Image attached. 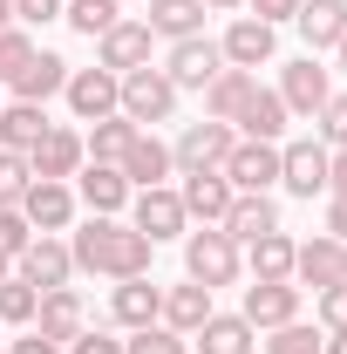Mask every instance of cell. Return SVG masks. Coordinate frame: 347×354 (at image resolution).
Masks as SVG:
<instances>
[{
    "instance_id": "6da1fadb",
    "label": "cell",
    "mask_w": 347,
    "mask_h": 354,
    "mask_svg": "<svg viewBox=\"0 0 347 354\" xmlns=\"http://www.w3.org/2000/svg\"><path fill=\"white\" fill-rule=\"evenodd\" d=\"M150 239L136 232V225L123 218H88L75 239H68V259H75V272H102V279H143L150 272Z\"/></svg>"
},
{
    "instance_id": "7a4b0ae2",
    "label": "cell",
    "mask_w": 347,
    "mask_h": 354,
    "mask_svg": "<svg viewBox=\"0 0 347 354\" xmlns=\"http://www.w3.org/2000/svg\"><path fill=\"white\" fill-rule=\"evenodd\" d=\"M238 245H232V239H225V232H218V225H205V232H184V272H191V279H198V286H232V279H238Z\"/></svg>"
},
{
    "instance_id": "3957f363",
    "label": "cell",
    "mask_w": 347,
    "mask_h": 354,
    "mask_svg": "<svg viewBox=\"0 0 347 354\" xmlns=\"http://www.w3.org/2000/svg\"><path fill=\"white\" fill-rule=\"evenodd\" d=\"M171 109H177V82L164 68H130V75H123V116H130L136 130L171 123Z\"/></svg>"
},
{
    "instance_id": "277c9868",
    "label": "cell",
    "mask_w": 347,
    "mask_h": 354,
    "mask_svg": "<svg viewBox=\"0 0 347 354\" xmlns=\"http://www.w3.org/2000/svg\"><path fill=\"white\" fill-rule=\"evenodd\" d=\"M238 150V130L232 123H191V130L171 143V157H177V171H225V157Z\"/></svg>"
},
{
    "instance_id": "5b68a950",
    "label": "cell",
    "mask_w": 347,
    "mask_h": 354,
    "mask_svg": "<svg viewBox=\"0 0 347 354\" xmlns=\"http://www.w3.org/2000/svg\"><path fill=\"white\" fill-rule=\"evenodd\" d=\"M68 109L82 116V123H102V116H116L123 109V75H109V68H68Z\"/></svg>"
},
{
    "instance_id": "8992f818",
    "label": "cell",
    "mask_w": 347,
    "mask_h": 354,
    "mask_svg": "<svg viewBox=\"0 0 347 354\" xmlns=\"http://www.w3.org/2000/svg\"><path fill=\"white\" fill-rule=\"evenodd\" d=\"M327 164H334V150H327L320 136L279 143V184H286L293 198H313V191H327Z\"/></svg>"
},
{
    "instance_id": "52a82bcc",
    "label": "cell",
    "mask_w": 347,
    "mask_h": 354,
    "mask_svg": "<svg viewBox=\"0 0 347 354\" xmlns=\"http://www.w3.org/2000/svg\"><path fill=\"white\" fill-rule=\"evenodd\" d=\"M136 232L150 239V245H164V239H184V225H191V212H184V198H177L171 184H150V191H136Z\"/></svg>"
},
{
    "instance_id": "ba28073f",
    "label": "cell",
    "mask_w": 347,
    "mask_h": 354,
    "mask_svg": "<svg viewBox=\"0 0 347 354\" xmlns=\"http://www.w3.org/2000/svg\"><path fill=\"white\" fill-rule=\"evenodd\" d=\"M21 218L35 232H68L75 225V184L68 177H35L28 198H21Z\"/></svg>"
},
{
    "instance_id": "9c48e42d",
    "label": "cell",
    "mask_w": 347,
    "mask_h": 354,
    "mask_svg": "<svg viewBox=\"0 0 347 354\" xmlns=\"http://www.w3.org/2000/svg\"><path fill=\"white\" fill-rule=\"evenodd\" d=\"M327 95H334V82H327V68H320L313 55L286 62V75H279V102H286V116H320Z\"/></svg>"
},
{
    "instance_id": "30bf717a",
    "label": "cell",
    "mask_w": 347,
    "mask_h": 354,
    "mask_svg": "<svg viewBox=\"0 0 347 354\" xmlns=\"http://www.w3.org/2000/svg\"><path fill=\"white\" fill-rule=\"evenodd\" d=\"M293 279L313 286V293H320V286H341L347 279V245L327 239V232H313L306 245H293Z\"/></svg>"
},
{
    "instance_id": "8fae6325",
    "label": "cell",
    "mask_w": 347,
    "mask_h": 354,
    "mask_svg": "<svg viewBox=\"0 0 347 354\" xmlns=\"http://www.w3.org/2000/svg\"><path fill=\"white\" fill-rule=\"evenodd\" d=\"M75 177H82V184H75V205H88L95 218H116V212L136 198L130 177H123V164H82Z\"/></svg>"
},
{
    "instance_id": "7c38bea8",
    "label": "cell",
    "mask_w": 347,
    "mask_h": 354,
    "mask_svg": "<svg viewBox=\"0 0 347 354\" xmlns=\"http://www.w3.org/2000/svg\"><path fill=\"white\" fill-rule=\"evenodd\" d=\"M150 28L143 21H116L102 41H95V68H109V75H130V68H150Z\"/></svg>"
},
{
    "instance_id": "4fadbf2b",
    "label": "cell",
    "mask_w": 347,
    "mask_h": 354,
    "mask_svg": "<svg viewBox=\"0 0 347 354\" xmlns=\"http://www.w3.org/2000/svg\"><path fill=\"white\" fill-rule=\"evenodd\" d=\"M225 177H232V191H272L279 184V143L238 136V150L225 157Z\"/></svg>"
},
{
    "instance_id": "5bb4252c",
    "label": "cell",
    "mask_w": 347,
    "mask_h": 354,
    "mask_svg": "<svg viewBox=\"0 0 347 354\" xmlns=\"http://www.w3.org/2000/svg\"><path fill=\"white\" fill-rule=\"evenodd\" d=\"M245 320H252V327H265V334H272V327H286V320H300V286H293V279H252V286H245Z\"/></svg>"
},
{
    "instance_id": "9a60e30c",
    "label": "cell",
    "mask_w": 347,
    "mask_h": 354,
    "mask_svg": "<svg viewBox=\"0 0 347 354\" xmlns=\"http://www.w3.org/2000/svg\"><path fill=\"white\" fill-rule=\"evenodd\" d=\"M272 48H279V28H265V21H252V14H238V21L225 28L218 55H225V68H259V62H272Z\"/></svg>"
},
{
    "instance_id": "2e32d148",
    "label": "cell",
    "mask_w": 347,
    "mask_h": 354,
    "mask_svg": "<svg viewBox=\"0 0 347 354\" xmlns=\"http://www.w3.org/2000/svg\"><path fill=\"white\" fill-rule=\"evenodd\" d=\"M177 198H184V212L198 225H225V212H232L238 191H232L225 171H184V191H177Z\"/></svg>"
},
{
    "instance_id": "e0dca14e",
    "label": "cell",
    "mask_w": 347,
    "mask_h": 354,
    "mask_svg": "<svg viewBox=\"0 0 347 354\" xmlns=\"http://www.w3.org/2000/svg\"><path fill=\"white\" fill-rule=\"evenodd\" d=\"M14 272H21L28 286H41V293H48V286H68L75 259H68V245H62L55 232H35V245H28V252L14 259Z\"/></svg>"
},
{
    "instance_id": "ac0fdd59",
    "label": "cell",
    "mask_w": 347,
    "mask_h": 354,
    "mask_svg": "<svg viewBox=\"0 0 347 354\" xmlns=\"http://www.w3.org/2000/svg\"><path fill=\"white\" fill-rule=\"evenodd\" d=\"M82 164H88L82 136H75V130H62V123H48V130H41V143L28 150V171H35V177H75Z\"/></svg>"
},
{
    "instance_id": "d6986e66",
    "label": "cell",
    "mask_w": 347,
    "mask_h": 354,
    "mask_svg": "<svg viewBox=\"0 0 347 354\" xmlns=\"http://www.w3.org/2000/svg\"><path fill=\"white\" fill-rule=\"evenodd\" d=\"M157 313H164V286H150V272L143 279H116V293H109V320L116 327H157Z\"/></svg>"
},
{
    "instance_id": "ffe728a7",
    "label": "cell",
    "mask_w": 347,
    "mask_h": 354,
    "mask_svg": "<svg viewBox=\"0 0 347 354\" xmlns=\"http://www.w3.org/2000/svg\"><path fill=\"white\" fill-rule=\"evenodd\" d=\"M171 171H177L171 143H164L157 130H136V143L123 150V177H130V191H150V184H164Z\"/></svg>"
},
{
    "instance_id": "44dd1931",
    "label": "cell",
    "mask_w": 347,
    "mask_h": 354,
    "mask_svg": "<svg viewBox=\"0 0 347 354\" xmlns=\"http://www.w3.org/2000/svg\"><path fill=\"white\" fill-rule=\"evenodd\" d=\"M218 68H225V55H218V41H205V35L171 41V62H164V75H171L177 88H205Z\"/></svg>"
},
{
    "instance_id": "7402d4cb",
    "label": "cell",
    "mask_w": 347,
    "mask_h": 354,
    "mask_svg": "<svg viewBox=\"0 0 347 354\" xmlns=\"http://www.w3.org/2000/svg\"><path fill=\"white\" fill-rule=\"evenodd\" d=\"M35 334H48L55 348H68V341L82 334V293H75V286H48L41 307H35Z\"/></svg>"
},
{
    "instance_id": "603a6c76",
    "label": "cell",
    "mask_w": 347,
    "mask_h": 354,
    "mask_svg": "<svg viewBox=\"0 0 347 354\" xmlns=\"http://www.w3.org/2000/svg\"><path fill=\"white\" fill-rule=\"evenodd\" d=\"M232 245H252L259 232H279V205L265 198V191H238L232 198V212H225V225H218Z\"/></svg>"
},
{
    "instance_id": "cb8c5ba5",
    "label": "cell",
    "mask_w": 347,
    "mask_h": 354,
    "mask_svg": "<svg viewBox=\"0 0 347 354\" xmlns=\"http://www.w3.org/2000/svg\"><path fill=\"white\" fill-rule=\"evenodd\" d=\"M212 313H218V307H212V286L184 279V286H164V313H157V320H164L171 334H198Z\"/></svg>"
},
{
    "instance_id": "d4e9b609",
    "label": "cell",
    "mask_w": 347,
    "mask_h": 354,
    "mask_svg": "<svg viewBox=\"0 0 347 354\" xmlns=\"http://www.w3.org/2000/svg\"><path fill=\"white\" fill-rule=\"evenodd\" d=\"M252 88H259L252 68H218L212 82L198 88V95H205V116H212V123H232V116L245 109V95H252Z\"/></svg>"
},
{
    "instance_id": "484cf974",
    "label": "cell",
    "mask_w": 347,
    "mask_h": 354,
    "mask_svg": "<svg viewBox=\"0 0 347 354\" xmlns=\"http://www.w3.org/2000/svg\"><path fill=\"white\" fill-rule=\"evenodd\" d=\"M232 130H238V136H259V143H279V136H286V102H279V88H252L245 109L232 116Z\"/></svg>"
},
{
    "instance_id": "4316f807",
    "label": "cell",
    "mask_w": 347,
    "mask_h": 354,
    "mask_svg": "<svg viewBox=\"0 0 347 354\" xmlns=\"http://www.w3.org/2000/svg\"><path fill=\"white\" fill-rule=\"evenodd\" d=\"M293 28L306 35V48H341V35H347V0H300Z\"/></svg>"
},
{
    "instance_id": "83f0119b",
    "label": "cell",
    "mask_w": 347,
    "mask_h": 354,
    "mask_svg": "<svg viewBox=\"0 0 347 354\" xmlns=\"http://www.w3.org/2000/svg\"><path fill=\"white\" fill-rule=\"evenodd\" d=\"M62 88H68V62L48 55V48H35V62L14 75V102H48V95H62Z\"/></svg>"
},
{
    "instance_id": "f1b7e54d",
    "label": "cell",
    "mask_w": 347,
    "mask_h": 354,
    "mask_svg": "<svg viewBox=\"0 0 347 354\" xmlns=\"http://www.w3.org/2000/svg\"><path fill=\"white\" fill-rule=\"evenodd\" d=\"M205 0H150V35H164V41H191V35H205Z\"/></svg>"
},
{
    "instance_id": "f546056e",
    "label": "cell",
    "mask_w": 347,
    "mask_h": 354,
    "mask_svg": "<svg viewBox=\"0 0 347 354\" xmlns=\"http://www.w3.org/2000/svg\"><path fill=\"white\" fill-rule=\"evenodd\" d=\"M252 334H259V327H252L245 313H212L191 341H198V354H252Z\"/></svg>"
},
{
    "instance_id": "4dcf8cb0",
    "label": "cell",
    "mask_w": 347,
    "mask_h": 354,
    "mask_svg": "<svg viewBox=\"0 0 347 354\" xmlns=\"http://www.w3.org/2000/svg\"><path fill=\"white\" fill-rule=\"evenodd\" d=\"M41 130H48V109H41V102H7V109H0V150L28 157V150L41 143Z\"/></svg>"
},
{
    "instance_id": "1f68e13d",
    "label": "cell",
    "mask_w": 347,
    "mask_h": 354,
    "mask_svg": "<svg viewBox=\"0 0 347 354\" xmlns=\"http://www.w3.org/2000/svg\"><path fill=\"white\" fill-rule=\"evenodd\" d=\"M238 259L252 266V279H293V239L286 232H259L252 245H238Z\"/></svg>"
},
{
    "instance_id": "d6a6232c",
    "label": "cell",
    "mask_w": 347,
    "mask_h": 354,
    "mask_svg": "<svg viewBox=\"0 0 347 354\" xmlns=\"http://www.w3.org/2000/svg\"><path fill=\"white\" fill-rule=\"evenodd\" d=\"M130 143H136V123L123 116V109H116V116H102V123L82 136L88 164H123V150H130Z\"/></svg>"
},
{
    "instance_id": "836d02e7",
    "label": "cell",
    "mask_w": 347,
    "mask_h": 354,
    "mask_svg": "<svg viewBox=\"0 0 347 354\" xmlns=\"http://www.w3.org/2000/svg\"><path fill=\"white\" fill-rule=\"evenodd\" d=\"M62 21H68L75 35H88V41H102V35L123 21V0H68V7H62Z\"/></svg>"
},
{
    "instance_id": "e575fe53",
    "label": "cell",
    "mask_w": 347,
    "mask_h": 354,
    "mask_svg": "<svg viewBox=\"0 0 347 354\" xmlns=\"http://www.w3.org/2000/svg\"><path fill=\"white\" fill-rule=\"evenodd\" d=\"M35 307H41V286H28L21 272L0 279V320L7 327H35Z\"/></svg>"
},
{
    "instance_id": "d590c367",
    "label": "cell",
    "mask_w": 347,
    "mask_h": 354,
    "mask_svg": "<svg viewBox=\"0 0 347 354\" xmlns=\"http://www.w3.org/2000/svg\"><path fill=\"white\" fill-rule=\"evenodd\" d=\"M123 354H191V334H171L157 320V327H136L130 341H123Z\"/></svg>"
},
{
    "instance_id": "8d00e7d4",
    "label": "cell",
    "mask_w": 347,
    "mask_h": 354,
    "mask_svg": "<svg viewBox=\"0 0 347 354\" xmlns=\"http://www.w3.org/2000/svg\"><path fill=\"white\" fill-rule=\"evenodd\" d=\"M28 62H35V41H28V28H0V82H14Z\"/></svg>"
},
{
    "instance_id": "74e56055",
    "label": "cell",
    "mask_w": 347,
    "mask_h": 354,
    "mask_svg": "<svg viewBox=\"0 0 347 354\" xmlns=\"http://www.w3.org/2000/svg\"><path fill=\"white\" fill-rule=\"evenodd\" d=\"M265 354H320V334L300 327V320H286V327H272V341H259Z\"/></svg>"
},
{
    "instance_id": "f35d334b",
    "label": "cell",
    "mask_w": 347,
    "mask_h": 354,
    "mask_svg": "<svg viewBox=\"0 0 347 354\" xmlns=\"http://www.w3.org/2000/svg\"><path fill=\"white\" fill-rule=\"evenodd\" d=\"M28 245H35V225L21 218V205H0V252H7V259H21Z\"/></svg>"
},
{
    "instance_id": "ab89813d",
    "label": "cell",
    "mask_w": 347,
    "mask_h": 354,
    "mask_svg": "<svg viewBox=\"0 0 347 354\" xmlns=\"http://www.w3.org/2000/svg\"><path fill=\"white\" fill-rule=\"evenodd\" d=\"M28 184H35V171H28V157L0 150V205H21V198H28Z\"/></svg>"
},
{
    "instance_id": "60d3db41",
    "label": "cell",
    "mask_w": 347,
    "mask_h": 354,
    "mask_svg": "<svg viewBox=\"0 0 347 354\" xmlns=\"http://www.w3.org/2000/svg\"><path fill=\"white\" fill-rule=\"evenodd\" d=\"M320 143H327V150H347V95H327V109H320Z\"/></svg>"
},
{
    "instance_id": "b9f144b4",
    "label": "cell",
    "mask_w": 347,
    "mask_h": 354,
    "mask_svg": "<svg viewBox=\"0 0 347 354\" xmlns=\"http://www.w3.org/2000/svg\"><path fill=\"white\" fill-rule=\"evenodd\" d=\"M320 327L327 334H347V279L341 286H320Z\"/></svg>"
},
{
    "instance_id": "7bdbcfd3",
    "label": "cell",
    "mask_w": 347,
    "mask_h": 354,
    "mask_svg": "<svg viewBox=\"0 0 347 354\" xmlns=\"http://www.w3.org/2000/svg\"><path fill=\"white\" fill-rule=\"evenodd\" d=\"M62 7H68V0H14V21H28V28H48V21H62Z\"/></svg>"
},
{
    "instance_id": "ee69618b",
    "label": "cell",
    "mask_w": 347,
    "mask_h": 354,
    "mask_svg": "<svg viewBox=\"0 0 347 354\" xmlns=\"http://www.w3.org/2000/svg\"><path fill=\"white\" fill-rule=\"evenodd\" d=\"M245 7H252V21H265V28H279V21L300 14V0H245Z\"/></svg>"
},
{
    "instance_id": "f6af8a7d",
    "label": "cell",
    "mask_w": 347,
    "mask_h": 354,
    "mask_svg": "<svg viewBox=\"0 0 347 354\" xmlns=\"http://www.w3.org/2000/svg\"><path fill=\"white\" fill-rule=\"evenodd\" d=\"M68 348H75V354H123V341H116V334H88V327H82Z\"/></svg>"
},
{
    "instance_id": "bcb514c9",
    "label": "cell",
    "mask_w": 347,
    "mask_h": 354,
    "mask_svg": "<svg viewBox=\"0 0 347 354\" xmlns=\"http://www.w3.org/2000/svg\"><path fill=\"white\" fill-rule=\"evenodd\" d=\"M7 354H62V348H55V341H48V334H35V327H28V334H21V341H7Z\"/></svg>"
},
{
    "instance_id": "7dc6e473",
    "label": "cell",
    "mask_w": 347,
    "mask_h": 354,
    "mask_svg": "<svg viewBox=\"0 0 347 354\" xmlns=\"http://www.w3.org/2000/svg\"><path fill=\"white\" fill-rule=\"evenodd\" d=\"M327 239L347 245V198H327Z\"/></svg>"
},
{
    "instance_id": "c3c4849f",
    "label": "cell",
    "mask_w": 347,
    "mask_h": 354,
    "mask_svg": "<svg viewBox=\"0 0 347 354\" xmlns=\"http://www.w3.org/2000/svg\"><path fill=\"white\" fill-rule=\"evenodd\" d=\"M327 198H347V150H334V164H327Z\"/></svg>"
},
{
    "instance_id": "681fc988",
    "label": "cell",
    "mask_w": 347,
    "mask_h": 354,
    "mask_svg": "<svg viewBox=\"0 0 347 354\" xmlns=\"http://www.w3.org/2000/svg\"><path fill=\"white\" fill-rule=\"evenodd\" d=\"M320 354H347V334H327V341H320Z\"/></svg>"
},
{
    "instance_id": "f907efd6",
    "label": "cell",
    "mask_w": 347,
    "mask_h": 354,
    "mask_svg": "<svg viewBox=\"0 0 347 354\" xmlns=\"http://www.w3.org/2000/svg\"><path fill=\"white\" fill-rule=\"evenodd\" d=\"M205 7H212V14H232V7H245V0H205Z\"/></svg>"
},
{
    "instance_id": "816d5d0a",
    "label": "cell",
    "mask_w": 347,
    "mask_h": 354,
    "mask_svg": "<svg viewBox=\"0 0 347 354\" xmlns=\"http://www.w3.org/2000/svg\"><path fill=\"white\" fill-rule=\"evenodd\" d=\"M0 28H14V0H0Z\"/></svg>"
},
{
    "instance_id": "f5cc1de1",
    "label": "cell",
    "mask_w": 347,
    "mask_h": 354,
    "mask_svg": "<svg viewBox=\"0 0 347 354\" xmlns=\"http://www.w3.org/2000/svg\"><path fill=\"white\" fill-rule=\"evenodd\" d=\"M7 272H14V259H7V252H0V279H7Z\"/></svg>"
},
{
    "instance_id": "db71d44e",
    "label": "cell",
    "mask_w": 347,
    "mask_h": 354,
    "mask_svg": "<svg viewBox=\"0 0 347 354\" xmlns=\"http://www.w3.org/2000/svg\"><path fill=\"white\" fill-rule=\"evenodd\" d=\"M334 55H341V68H347V35H341V48H334Z\"/></svg>"
},
{
    "instance_id": "11a10c76",
    "label": "cell",
    "mask_w": 347,
    "mask_h": 354,
    "mask_svg": "<svg viewBox=\"0 0 347 354\" xmlns=\"http://www.w3.org/2000/svg\"><path fill=\"white\" fill-rule=\"evenodd\" d=\"M0 354H7V348H0Z\"/></svg>"
}]
</instances>
